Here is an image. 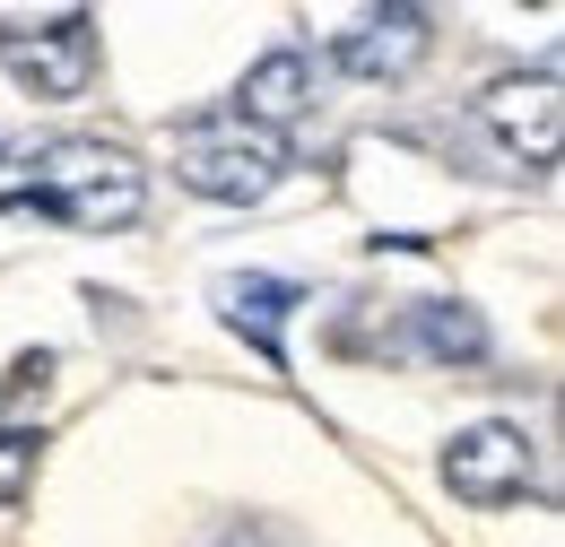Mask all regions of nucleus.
<instances>
[{
	"instance_id": "1",
	"label": "nucleus",
	"mask_w": 565,
	"mask_h": 547,
	"mask_svg": "<svg viewBox=\"0 0 565 547\" xmlns=\"http://www.w3.org/2000/svg\"><path fill=\"white\" fill-rule=\"evenodd\" d=\"M148 201L140 165L122 157V148H105V139H53L44 157H26V183H9L0 208H35V217H71L87 235H114V226H131Z\"/></svg>"
},
{
	"instance_id": "2",
	"label": "nucleus",
	"mask_w": 565,
	"mask_h": 547,
	"mask_svg": "<svg viewBox=\"0 0 565 547\" xmlns=\"http://www.w3.org/2000/svg\"><path fill=\"white\" fill-rule=\"evenodd\" d=\"M174 174L201 201L253 208V201H270V183L287 174V148L270 131H253V122H235V114H217V122H192L174 139Z\"/></svg>"
},
{
	"instance_id": "3",
	"label": "nucleus",
	"mask_w": 565,
	"mask_h": 547,
	"mask_svg": "<svg viewBox=\"0 0 565 547\" xmlns=\"http://www.w3.org/2000/svg\"><path fill=\"white\" fill-rule=\"evenodd\" d=\"M0 62L26 96L71 105L96 78V18L87 9H53V18H0Z\"/></svg>"
},
{
	"instance_id": "4",
	"label": "nucleus",
	"mask_w": 565,
	"mask_h": 547,
	"mask_svg": "<svg viewBox=\"0 0 565 547\" xmlns=\"http://www.w3.org/2000/svg\"><path fill=\"white\" fill-rule=\"evenodd\" d=\"M444 486H452L461 504H479V513L513 504V495L531 486V435L504 426V417L470 426V435H452V443H444Z\"/></svg>"
},
{
	"instance_id": "5",
	"label": "nucleus",
	"mask_w": 565,
	"mask_h": 547,
	"mask_svg": "<svg viewBox=\"0 0 565 547\" xmlns=\"http://www.w3.org/2000/svg\"><path fill=\"white\" fill-rule=\"evenodd\" d=\"M479 122H488L522 165H548L565 139V105H557V69H513L479 96Z\"/></svg>"
},
{
	"instance_id": "6",
	"label": "nucleus",
	"mask_w": 565,
	"mask_h": 547,
	"mask_svg": "<svg viewBox=\"0 0 565 547\" xmlns=\"http://www.w3.org/2000/svg\"><path fill=\"white\" fill-rule=\"evenodd\" d=\"M426 44H435V9L418 0H392V9H365L349 35L331 44V62L349 69V78H409L426 62Z\"/></svg>"
},
{
	"instance_id": "7",
	"label": "nucleus",
	"mask_w": 565,
	"mask_h": 547,
	"mask_svg": "<svg viewBox=\"0 0 565 547\" xmlns=\"http://www.w3.org/2000/svg\"><path fill=\"white\" fill-rule=\"evenodd\" d=\"M210 296H217V322H226L235 340L253 347L262 365H287V313L305 304V287H296V278H270V270H226Z\"/></svg>"
},
{
	"instance_id": "8",
	"label": "nucleus",
	"mask_w": 565,
	"mask_h": 547,
	"mask_svg": "<svg viewBox=\"0 0 565 547\" xmlns=\"http://www.w3.org/2000/svg\"><path fill=\"white\" fill-rule=\"evenodd\" d=\"M305 96H313V62H305L296 44H279V53H262V62L244 69V105H235V122H253V131L279 139V122L305 114Z\"/></svg>"
},
{
	"instance_id": "9",
	"label": "nucleus",
	"mask_w": 565,
	"mask_h": 547,
	"mask_svg": "<svg viewBox=\"0 0 565 547\" xmlns=\"http://www.w3.org/2000/svg\"><path fill=\"white\" fill-rule=\"evenodd\" d=\"M418 347L435 356V365H479L488 356V322L470 313V304H418Z\"/></svg>"
},
{
	"instance_id": "10",
	"label": "nucleus",
	"mask_w": 565,
	"mask_h": 547,
	"mask_svg": "<svg viewBox=\"0 0 565 547\" xmlns=\"http://www.w3.org/2000/svg\"><path fill=\"white\" fill-rule=\"evenodd\" d=\"M35 479V435H18V426H0V504H18Z\"/></svg>"
},
{
	"instance_id": "11",
	"label": "nucleus",
	"mask_w": 565,
	"mask_h": 547,
	"mask_svg": "<svg viewBox=\"0 0 565 547\" xmlns=\"http://www.w3.org/2000/svg\"><path fill=\"white\" fill-rule=\"evenodd\" d=\"M44 392H53V356H44V347H26V356L9 365V409H35Z\"/></svg>"
}]
</instances>
